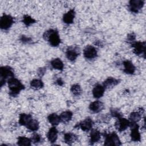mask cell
<instances>
[{
    "label": "cell",
    "mask_w": 146,
    "mask_h": 146,
    "mask_svg": "<svg viewBox=\"0 0 146 146\" xmlns=\"http://www.w3.org/2000/svg\"><path fill=\"white\" fill-rule=\"evenodd\" d=\"M7 83L10 90L9 95L11 96H17L22 90L25 89V86L19 79L15 77L9 79Z\"/></svg>",
    "instance_id": "6da1fadb"
},
{
    "label": "cell",
    "mask_w": 146,
    "mask_h": 146,
    "mask_svg": "<svg viewBox=\"0 0 146 146\" xmlns=\"http://www.w3.org/2000/svg\"><path fill=\"white\" fill-rule=\"evenodd\" d=\"M43 38L45 40H47L49 44L53 47H56L59 46L61 42V39L58 31L54 29H50L43 34Z\"/></svg>",
    "instance_id": "7a4b0ae2"
},
{
    "label": "cell",
    "mask_w": 146,
    "mask_h": 146,
    "mask_svg": "<svg viewBox=\"0 0 146 146\" xmlns=\"http://www.w3.org/2000/svg\"><path fill=\"white\" fill-rule=\"evenodd\" d=\"M103 136H104V145H121V141L118 135L115 132H104Z\"/></svg>",
    "instance_id": "3957f363"
},
{
    "label": "cell",
    "mask_w": 146,
    "mask_h": 146,
    "mask_svg": "<svg viewBox=\"0 0 146 146\" xmlns=\"http://www.w3.org/2000/svg\"><path fill=\"white\" fill-rule=\"evenodd\" d=\"M0 77H1V86H3L6 81L14 77V71L12 68L9 66H2L0 68Z\"/></svg>",
    "instance_id": "277c9868"
},
{
    "label": "cell",
    "mask_w": 146,
    "mask_h": 146,
    "mask_svg": "<svg viewBox=\"0 0 146 146\" xmlns=\"http://www.w3.org/2000/svg\"><path fill=\"white\" fill-rule=\"evenodd\" d=\"M131 128L130 137L131 140L134 142L140 141L141 140V135L139 131V127L137 123H133L130 121L129 126Z\"/></svg>",
    "instance_id": "5b68a950"
},
{
    "label": "cell",
    "mask_w": 146,
    "mask_h": 146,
    "mask_svg": "<svg viewBox=\"0 0 146 146\" xmlns=\"http://www.w3.org/2000/svg\"><path fill=\"white\" fill-rule=\"evenodd\" d=\"M14 23V19L10 15L4 14L0 19V27L2 30H7L9 29Z\"/></svg>",
    "instance_id": "8992f818"
},
{
    "label": "cell",
    "mask_w": 146,
    "mask_h": 146,
    "mask_svg": "<svg viewBox=\"0 0 146 146\" xmlns=\"http://www.w3.org/2000/svg\"><path fill=\"white\" fill-rule=\"evenodd\" d=\"M133 48V52L136 55L145 56V42L141 41H135L131 43Z\"/></svg>",
    "instance_id": "52a82bcc"
},
{
    "label": "cell",
    "mask_w": 146,
    "mask_h": 146,
    "mask_svg": "<svg viewBox=\"0 0 146 146\" xmlns=\"http://www.w3.org/2000/svg\"><path fill=\"white\" fill-rule=\"evenodd\" d=\"M94 122L91 118L90 117H87L84 119L83 120L77 123L75 125V128H80L82 130L85 132H88L91 131Z\"/></svg>",
    "instance_id": "ba28073f"
},
{
    "label": "cell",
    "mask_w": 146,
    "mask_h": 146,
    "mask_svg": "<svg viewBox=\"0 0 146 146\" xmlns=\"http://www.w3.org/2000/svg\"><path fill=\"white\" fill-rule=\"evenodd\" d=\"M79 48L76 46H71L68 47L66 51V58L70 61L75 60L79 56Z\"/></svg>",
    "instance_id": "9c48e42d"
},
{
    "label": "cell",
    "mask_w": 146,
    "mask_h": 146,
    "mask_svg": "<svg viewBox=\"0 0 146 146\" xmlns=\"http://www.w3.org/2000/svg\"><path fill=\"white\" fill-rule=\"evenodd\" d=\"M130 121L122 116L117 119L115 123V127L119 132L124 131L129 127Z\"/></svg>",
    "instance_id": "30bf717a"
},
{
    "label": "cell",
    "mask_w": 146,
    "mask_h": 146,
    "mask_svg": "<svg viewBox=\"0 0 146 146\" xmlns=\"http://www.w3.org/2000/svg\"><path fill=\"white\" fill-rule=\"evenodd\" d=\"M144 1L131 0L129 2L128 7L129 10L133 13H137L144 6Z\"/></svg>",
    "instance_id": "8fae6325"
},
{
    "label": "cell",
    "mask_w": 146,
    "mask_h": 146,
    "mask_svg": "<svg viewBox=\"0 0 146 146\" xmlns=\"http://www.w3.org/2000/svg\"><path fill=\"white\" fill-rule=\"evenodd\" d=\"M98 52L94 46L87 45L83 50V55L86 59H93L97 56Z\"/></svg>",
    "instance_id": "7c38bea8"
},
{
    "label": "cell",
    "mask_w": 146,
    "mask_h": 146,
    "mask_svg": "<svg viewBox=\"0 0 146 146\" xmlns=\"http://www.w3.org/2000/svg\"><path fill=\"white\" fill-rule=\"evenodd\" d=\"M104 107V103L99 100H95L91 103L89 105V109L94 113L100 112L103 110Z\"/></svg>",
    "instance_id": "4fadbf2b"
},
{
    "label": "cell",
    "mask_w": 146,
    "mask_h": 146,
    "mask_svg": "<svg viewBox=\"0 0 146 146\" xmlns=\"http://www.w3.org/2000/svg\"><path fill=\"white\" fill-rule=\"evenodd\" d=\"M58 134V131L55 126H52L51 127L47 133V138L48 141L51 143H54L57 140Z\"/></svg>",
    "instance_id": "5bb4252c"
},
{
    "label": "cell",
    "mask_w": 146,
    "mask_h": 146,
    "mask_svg": "<svg viewBox=\"0 0 146 146\" xmlns=\"http://www.w3.org/2000/svg\"><path fill=\"white\" fill-rule=\"evenodd\" d=\"M75 17V11L74 9H71L63 14V21L64 23L70 25L74 22Z\"/></svg>",
    "instance_id": "9a60e30c"
},
{
    "label": "cell",
    "mask_w": 146,
    "mask_h": 146,
    "mask_svg": "<svg viewBox=\"0 0 146 146\" xmlns=\"http://www.w3.org/2000/svg\"><path fill=\"white\" fill-rule=\"evenodd\" d=\"M105 90L106 89L103 85L99 84H96L92 89L93 96L96 99L102 98L104 94Z\"/></svg>",
    "instance_id": "2e32d148"
},
{
    "label": "cell",
    "mask_w": 146,
    "mask_h": 146,
    "mask_svg": "<svg viewBox=\"0 0 146 146\" xmlns=\"http://www.w3.org/2000/svg\"><path fill=\"white\" fill-rule=\"evenodd\" d=\"M123 64L124 66L123 71L125 73L127 74H130V75L134 74L136 70V67L131 61L128 60H124L123 62Z\"/></svg>",
    "instance_id": "e0dca14e"
},
{
    "label": "cell",
    "mask_w": 146,
    "mask_h": 146,
    "mask_svg": "<svg viewBox=\"0 0 146 146\" xmlns=\"http://www.w3.org/2000/svg\"><path fill=\"white\" fill-rule=\"evenodd\" d=\"M120 83V80L113 77L107 78L103 83V86L106 88H111L116 86Z\"/></svg>",
    "instance_id": "ac0fdd59"
},
{
    "label": "cell",
    "mask_w": 146,
    "mask_h": 146,
    "mask_svg": "<svg viewBox=\"0 0 146 146\" xmlns=\"http://www.w3.org/2000/svg\"><path fill=\"white\" fill-rule=\"evenodd\" d=\"M101 138L100 131L95 129H92L90 133V144L91 145L98 142Z\"/></svg>",
    "instance_id": "d6986e66"
},
{
    "label": "cell",
    "mask_w": 146,
    "mask_h": 146,
    "mask_svg": "<svg viewBox=\"0 0 146 146\" xmlns=\"http://www.w3.org/2000/svg\"><path fill=\"white\" fill-rule=\"evenodd\" d=\"M32 119H33V116L31 114L25 113H21L19 115V124L21 125H23L26 127Z\"/></svg>",
    "instance_id": "ffe728a7"
},
{
    "label": "cell",
    "mask_w": 146,
    "mask_h": 146,
    "mask_svg": "<svg viewBox=\"0 0 146 146\" xmlns=\"http://www.w3.org/2000/svg\"><path fill=\"white\" fill-rule=\"evenodd\" d=\"M78 139V136L71 132H67L64 133V141L68 145H72V143L76 141Z\"/></svg>",
    "instance_id": "44dd1931"
},
{
    "label": "cell",
    "mask_w": 146,
    "mask_h": 146,
    "mask_svg": "<svg viewBox=\"0 0 146 146\" xmlns=\"http://www.w3.org/2000/svg\"><path fill=\"white\" fill-rule=\"evenodd\" d=\"M144 110L143 108H141L139 111H134L130 113L129 117V120L131 122L133 123H137L140 120L141 117V115L143 113Z\"/></svg>",
    "instance_id": "7402d4cb"
},
{
    "label": "cell",
    "mask_w": 146,
    "mask_h": 146,
    "mask_svg": "<svg viewBox=\"0 0 146 146\" xmlns=\"http://www.w3.org/2000/svg\"><path fill=\"white\" fill-rule=\"evenodd\" d=\"M73 113L70 111H65L60 113L59 115L60 121L64 123H68L72 117Z\"/></svg>",
    "instance_id": "603a6c76"
},
{
    "label": "cell",
    "mask_w": 146,
    "mask_h": 146,
    "mask_svg": "<svg viewBox=\"0 0 146 146\" xmlns=\"http://www.w3.org/2000/svg\"><path fill=\"white\" fill-rule=\"evenodd\" d=\"M50 64L51 67L55 70L62 71L64 68V64L60 58L53 59L51 61Z\"/></svg>",
    "instance_id": "cb8c5ba5"
},
{
    "label": "cell",
    "mask_w": 146,
    "mask_h": 146,
    "mask_svg": "<svg viewBox=\"0 0 146 146\" xmlns=\"http://www.w3.org/2000/svg\"><path fill=\"white\" fill-rule=\"evenodd\" d=\"M47 120L52 126H56L61 122L59 116L56 113H52L50 114L47 117Z\"/></svg>",
    "instance_id": "d4e9b609"
},
{
    "label": "cell",
    "mask_w": 146,
    "mask_h": 146,
    "mask_svg": "<svg viewBox=\"0 0 146 146\" xmlns=\"http://www.w3.org/2000/svg\"><path fill=\"white\" fill-rule=\"evenodd\" d=\"M31 140L25 136H19L17 139V144L20 146H30L31 145Z\"/></svg>",
    "instance_id": "484cf974"
},
{
    "label": "cell",
    "mask_w": 146,
    "mask_h": 146,
    "mask_svg": "<svg viewBox=\"0 0 146 146\" xmlns=\"http://www.w3.org/2000/svg\"><path fill=\"white\" fill-rule=\"evenodd\" d=\"M26 127L31 131H36L39 128V121L35 119H32L31 121L27 124Z\"/></svg>",
    "instance_id": "4316f807"
},
{
    "label": "cell",
    "mask_w": 146,
    "mask_h": 146,
    "mask_svg": "<svg viewBox=\"0 0 146 146\" xmlns=\"http://www.w3.org/2000/svg\"><path fill=\"white\" fill-rule=\"evenodd\" d=\"M30 87L35 90H39L42 88L44 86L43 82L40 79H34L32 80L30 82Z\"/></svg>",
    "instance_id": "83f0119b"
},
{
    "label": "cell",
    "mask_w": 146,
    "mask_h": 146,
    "mask_svg": "<svg viewBox=\"0 0 146 146\" xmlns=\"http://www.w3.org/2000/svg\"><path fill=\"white\" fill-rule=\"evenodd\" d=\"M70 91L72 94L74 96H79L82 92L81 87L78 84H73L70 88Z\"/></svg>",
    "instance_id": "f1b7e54d"
},
{
    "label": "cell",
    "mask_w": 146,
    "mask_h": 146,
    "mask_svg": "<svg viewBox=\"0 0 146 146\" xmlns=\"http://www.w3.org/2000/svg\"><path fill=\"white\" fill-rule=\"evenodd\" d=\"M22 22L26 26H30L31 25L35 23L36 20L33 18H32L31 16L26 14L23 16L22 19Z\"/></svg>",
    "instance_id": "f546056e"
},
{
    "label": "cell",
    "mask_w": 146,
    "mask_h": 146,
    "mask_svg": "<svg viewBox=\"0 0 146 146\" xmlns=\"http://www.w3.org/2000/svg\"><path fill=\"white\" fill-rule=\"evenodd\" d=\"M31 140L32 143H33L34 144H37L41 143V141H42V136L40 135L39 134L37 133H35L33 135L31 138Z\"/></svg>",
    "instance_id": "4dcf8cb0"
},
{
    "label": "cell",
    "mask_w": 146,
    "mask_h": 146,
    "mask_svg": "<svg viewBox=\"0 0 146 146\" xmlns=\"http://www.w3.org/2000/svg\"><path fill=\"white\" fill-rule=\"evenodd\" d=\"M110 115L113 117L119 118L122 116V114L120 111L116 108H112L110 111Z\"/></svg>",
    "instance_id": "1f68e13d"
},
{
    "label": "cell",
    "mask_w": 146,
    "mask_h": 146,
    "mask_svg": "<svg viewBox=\"0 0 146 146\" xmlns=\"http://www.w3.org/2000/svg\"><path fill=\"white\" fill-rule=\"evenodd\" d=\"M135 40V35L133 33H130L127 35V41L132 43Z\"/></svg>",
    "instance_id": "d6a6232c"
},
{
    "label": "cell",
    "mask_w": 146,
    "mask_h": 146,
    "mask_svg": "<svg viewBox=\"0 0 146 146\" xmlns=\"http://www.w3.org/2000/svg\"><path fill=\"white\" fill-rule=\"evenodd\" d=\"M20 40L22 42H23L24 43H29L31 42V39L30 37H28V36H26L25 35H22L21 37Z\"/></svg>",
    "instance_id": "836d02e7"
},
{
    "label": "cell",
    "mask_w": 146,
    "mask_h": 146,
    "mask_svg": "<svg viewBox=\"0 0 146 146\" xmlns=\"http://www.w3.org/2000/svg\"><path fill=\"white\" fill-rule=\"evenodd\" d=\"M46 71V68L45 67H40L38 70V75L39 76L42 77L43 76Z\"/></svg>",
    "instance_id": "e575fe53"
},
{
    "label": "cell",
    "mask_w": 146,
    "mask_h": 146,
    "mask_svg": "<svg viewBox=\"0 0 146 146\" xmlns=\"http://www.w3.org/2000/svg\"><path fill=\"white\" fill-rule=\"evenodd\" d=\"M55 83H56L57 85L59 86H63V85L64 82H63V81L62 80V79H61V78H59L58 79H57L56 80V81H55Z\"/></svg>",
    "instance_id": "d590c367"
}]
</instances>
